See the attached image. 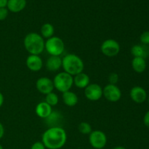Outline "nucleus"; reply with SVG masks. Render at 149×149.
<instances>
[{
    "instance_id": "20e7f679",
    "label": "nucleus",
    "mask_w": 149,
    "mask_h": 149,
    "mask_svg": "<svg viewBox=\"0 0 149 149\" xmlns=\"http://www.w3.org/2000/svg\"><path fill=\"white\" fill-rule=\"evenodd\" d=\"M52 81L54 87L62 93L69 91L74 85V77L65 71L58 73Z\"/></svg>"
},
{
    "instance_id": "dca6fc26",
    "label": "nucleus",
    "mask_w": 149,
    "mask_h": 149,
    "mask_svg": "<svg viewBox=\"0 0 149 149\" xmlns=\"http://www.w3.org/2000/svg\"><path fill=\"white\" fill-rule=\"evenodd\" d=\"M90 77L85 73H80L74 77V84L79 89H85L90 84Z\"/></svg>"
},
{
    "instance_id": "0eeeda50",
    "label": "nucleus",
    "mask_w": 149,
    "mask_h": 149,
    "mask_svg": "<svg viewBox=\"0 0 149 149\" xmlns=\"http://www.w3.org/2000/svg\"><path fill=\"white\" fill-rule=\"evenodd\" d=\"M89 143L95 149L104 148L107 143V136L101 130H93L89 135Z\"/></svg>"
},
{
    "instance_id": "393cba45",
    "label": "nucleus",
    "mask_w": 149,
    "mask_h": 149,
    "mask_svg": "<svg viewBox=\"0 0 149 149\" xmlns=\"http://www.w3.org/2000/svg\"><path fill=\"white\" fill-rule=\"evenodd\" d=\"M119 81V75L116 73H111L109 76V84H116Z\"/></svg>"
},
{
    "instance_id": "a878e982",
    "label": "nucleus",
    "mask_w": 149,
    "mask_h": 149,
    "mask_svg": "<svg viewBox=\"0 0 149 149\" xmlns=\"http://www.w3.org/2000/svg\"><path fill=\"white\" fill-rule=\"evenodd\" d=\"M9 10H7V7L4 8H0V21L4 20L8 16Z\"/></svg>"
},
{
    "instance_id": "423d86ee",
    "label": "nucleus",
    "mask_w": 149,
    "mask_h": 149,
    "mask_svg": "<svg viewBox=\"0 0 149 149\" xmlns=\"http://www.w3.org/2000/svg\"><path fill=\"white\" fill-rule=\"evenodd\" d=\"M121 49L120 45L117 41L113 39L105 40L100 46L101 52L106 57L113 58L119 53Z\"/></svg>"
},
{
    "instance_id": "2eb2a0df",
    "label": "nucleus",
    "mask_w": 149,
    "mask_h": 149,
    "mask_svg": "<svg viewBox=\"0 0 149 149\" xmlns=\"http://www.w3.org/2000/svg\"><path fill=\"white\" fill-rule=\"evenodd\" d=\"M26 0H8L7 8L12 13H20L26 7Z\"/></svg>"
},
{
    "instance_id": "6ab92c4d",
    "label": "nucleus",
    "mask_w": 149,
    "mask_h": 149,
    "mask_svg": "<svg viewBox=\"0 0 149 149\" xmlns=\"http://www.w3.org/2000/svg\"><path fill=\"white\" fill-rule=\"evenodd\" d=\"M132 67L137 73H143L146 68V59L143 58H134L132 61Z\"/></svg>"
},
{
    "instance_id": "a211bd4d",
    "label": "nucleus",
    "mask_w": 149,
    "mask_h": 149,
    "mask_svg": "<svg viewBox=\"0 0 149 149\" xmlns=\"http://www.w3.org/2000/svg\"><path fill=\"white\" fill-rule=\"evenodd\" d=\"M63 103L68 107L75 106L78 103V96L72 91H67L63 93L62 95Z\"/></svg>"
},
{
    "instance_id": "7ed1b4c3",
    "label": "nucleus",
    "mask_w": 149,
    "mask_h": 149,
    "mask_svg": "<svg viewBox=\"0 0 149 149\" xmlns=\"http://www.w3.org/2000/svg\"><path fill=\"white\" fill-rule=\"evenodd\" d=\"M62 67L63 71L74 77L83 72L84 64L80 57L75 54L70 53L62 58Z\"/></svg>"
},
{
    "instance_id": "c85d7f7f",
    "label": "nucleus",
    "mask_w": 149,
    "mask_h": 149,
    "mask_svg": "<svg viewBox=\"0 0 149 149\" xmlns=\"http://www.w3.org/2000/svg\"><path fill=\"white\" fill-rule=\"evenodd\" d=\"M4 127L2 124L0 122V140L4 137Z\"/></svg>"
},
{
    "instance_id": "b1692460",
    "label": "nucleus",
    "mask_w": 149,
    "mask_h": 149,
    "mask_svg": "<svg viewBox=\"0 0 149 149\" xmlns=\"http://www.w3.org/2000/svg\"><path fill=\"white\" fill-rule=\"evenodd\" d=\"M60 116H61V115L58 113H56V112H52V113L49 115V117L47 118L46 119H47L50 123H55V122L59 120Z\"/></svg>"
},
{
    "instance_id": "f3484780",
    "label": "nucleus",
    "mask_w": 149,
    "mask_h": 149,
    "mask_svg": "<svg viewBox=\"0 0 149 149\" xmlns=\"http://www.w3.org/2000/svg\"><path fill=\"white\" fill-rule=\"evenodd\" d=\"M131 54L134 58H143L146 59L149 55V48L147 45H134L131 48Z\"/></svg>"
},
{
    "instance_id": "2f4dec72",
    "label": "nucleus",
    "mask_w": 149,
    "mask_h": 149,
    "mask_svg": "<svg viewBox=\"0 0 149 149\" xmlns=\"http://www.w3.org/2000/svg\"><path fill=\"white\" fill-rule=\"evenodd\" d=\"M112 149H127V148H125V147H124V146H118L113 147V148H112Z\"/></svg>"
},
{
    "instance_id": "f704fd0d",
    "label": "nucleus",
    "mask_w": 149,
    "mask_h": 149,
    "mask_svg": "<svg viewBox=\"0 0 149 149\" xmlns=\"http://www.w3.org/2000/svg\"><path fill=\"white\" fill-rule=\"evenodd\" d=\"M101 149H104V148H101Z\"/></svg>"
},
{
    "instance_id": "5701e85b",
    "label": "nucleus",
    "mask_w": 149,
    "mask_h": 149,
    "mask_svg": "<svg viewBox=\"0 0 149 149\" xmlns=\"http://www.w3.org/2000/svg\"><path fill=\"white\" fill-rule=\"evenodd\" d=\"M141 43L143 45H149V31H145L141 35Z\"/></svg>"
},
{
    "instance_id": "39448f33",
    "label": "nucleus",
    "mask_w": 149,
    "mask_h": 149,
    "mask_svg": "<svg viewBox=\"0 0 149 149\" xmlns=\"http://www.w3.org/2000/svg\"><path fill=\"white\" fill-rule=\"evenodd\" d=\"M45 49L50 56H61L65 49V44L61 38L53 36L46 40Z\"/></svg>"
},
{
    "instance_id": "ddd939ff",
    "label": "nucleus",
    "mask_w": 149,
    "mask_h": 149,
    "mask_svg": "<svg viewBox=\"0 0 149 149\" xmlns=\"http://www.w3.org/2000/svg\"><path fill=\"white\" fill-rule=\"evenodd\" d=\"M35 112L39 117L42 118V119H47L52 113V106L47 104L45 101L40 102L36 105Z\"/></svg>"
},
{
    "instance_id": "7c9ffc66",
    "label": "nucleus",
    "mask_w": 149,
    "mask_h": 149,
    "mask_svg": "<svg viewBox=\"0 0 149 149\" xmlns=\"http://www.w3.org/2000/svg\"><path fill=\"white\" fill-rule=\"evenodd\" d=\"M4 95H3L2 93L0 92V108L3 106V104H4Z\"/></svg>"
},
{
    "instance_id": "c756f323",
    "label": "nucleus",
    "mask_w": 149,
    "mask_h": 149,
    "mask_svg": "<svg viewBox=\"0 0 149 149\" xmlns=\"http://www.w3.org/2000/svg\"><path fill=\"white\" fill-rule=\"evenodd\" d=\"M7 1H8V0H0V8L7 7Z\"/></svg>"
},
{
    "instance_id": "aec40b11",
    "label": "nucleus",
    "mask_w": 149,
    "mask_h": 149,
    "mask_svg": "<svg viewBox=\"0 0 149 149\" xmlns=\"http://www.w3.org/2000/svg\"><path fill=\"white\" fill-rule=\"evenodd\" d=\"M41 36L44 39H49V38L53 36L54 33H55V29L51 23H46L43 24L41 27Z\"/></svg>"
},
{
    "instance_id": "f8f14e48",
    "label": "nucleus",
    "mask_w": 149,
    "mask_h": 149,
    "mask_svg": "<svg viewBox=\"0 0 149 149\" xmlns=\"http://www.w3.org/2000/svg\"><path fill=\"white\" fill-rule=\"evenodd\" d=\"M130 98L136 103H143L146 100L147 93L143 87L135 86L131 89L130 92Z\"/></svg>"
},
{
    "instance_id": "6e6552de",
    "label": "nucleus",
    "mask_w": 149,
    "mask_h": 149,
    "mask_svg": "<svg viewBox=\"0 0 149 149\" xmlns=\"http://www.w3.org/2000/svg\"><path fill=\"white\" fill-rule=\"evenodd\" d=\"M103 96L108 101L115 103L122 97V91L116 84H108L103 89Z\"/></svg>"
},
{
    "instance_id": "bb28decb",
    "label": "nucleus",
    "mask_w": 149,
    "mask_h": 149,
    "mask_svg": "<svg viewBox=\"0 0 149 149\" xmlns=\"http://www.w3.org/2000/svg\"><path fill=\"white\" fill-rule=\"evenodd\" d=\"M31 149H46L45 145L43 144V143L42 141H37V142H35L34 143L32 144Z\"/></svg>"
},
{
    "instance_id": "9d476101",
    "label": "nucleus",
    "mask_w": 149,
    "mask_h": 149,
    "mask_svg": "<svg viewBox=\"0 0 149 149\" xmlns=\"http://www.w3.org/2000/svg\"><path fill=\"white\" fill-rule=\"evenodd\" d=\"M36 87L38 91L43 95H47L52 93L54 87L53 81L48 77H40L36 82Z\"/></svg>"
},
{
    "instance_id": "473e14b6",
    "label": "nucleus",
    "mask_w": 149,
    "mask_h": 149,
    "mask_svg": "<svg viewBox=\"0 0 149 149\" xmlns=\"http://www.w3.org/2000/svg\"><path fill=\"white\" fill-rule=\"evenodd\" d=\"M0 149H4V148H3V146L1 145V144H0Z\"/></svg>"
},
{
    "instance_id": "1a4fd4ad",
    "label": "nucleus",
    "mask_w": 149,
    "mask_h": 149,
    "mask_svg": "<svg viewBox=\"0 0 149 149\" xmlns=\"http://www.w3.org/2000/svg\"><path fill=\"white\" fill-rule=\"evenodd\" d=\"M84 95L90 101H97L103 97V88L95 83L90 84L84 89Z\"/></svg>"
},
{
    "instance_id": "412c9836",
    "label": "nucleus",
    "mask_w": 149,
    "mask_h": 149,
    "mask_svg": "<svg viewBox=\"0 0 149 149\" xmlns=\"http://www.w3.org/2000/svg\"><path fill=\"white\" fill-rule=\"evenodd\" d=\"M45 102L50 106H52H52H55L58 104V102H59V97H58V95L56 93L52 92V93L46 95Z\"/></svg>"
},
{
    "instance_id": "72a5a7b5",
    "label": "nucleus",
    "mask_w": 149,
    "mask_h": 149,
    "mask_svg": "<svg viewBox=\"0 0 149 149\" xmlns=\"http://www.w3.org/2000/svg\"><path fill=\"white\" fill-rule=\"evenodd\" d=\"M147 98H148V104H149V96L148 97H147Z\"/></svg>"
},
{
    "instance_id": "f257e3e1",
    "label": "nucleus",
    "mask_w": 149,
    "mask_h": 149,
    "mask_svg": "<svg viewBox=\"0 0 149 149\" xmlns=\"http://www.w3.org/2000/svg\"><path fill=\"white\" fill-rule=\"evenodd\" d=\"M66 141V132L61 127H51L42 134V142L47 149H61Z\"/></svg>"
},
{
    "instance_id": "cd10ccee",
    "label": "nucleus",
    "mask_w": 149,
    "mask_h": 149,
    "mask_svg": "<svg viewBox=\"0 0 149 149\" xmlns=\"http://www.w3.org/2000/svg\"><path fill=\"white\" fill-rule=\"evenodd\" d=\"M143 123L146 127L149 128V111L146 113L145 116L143 117Z\"/></svg>"
},
{
    "instance_id": "4468645a",
    "label": "nucleus",
    "mask_w": 149,
    "mask_h": 149,
    "mask_svg": "<svg viewBox=\"0 0 149 149\" xmlns=\"http://www.w3.org/2000/svg\"><path fill=\"white\" fill-rule=\"evenodd\" d=\"M62 67V58L61 56H49L46 61V68L49 71H58Z\"/></svg>"
},
{
    "instance_id": "4be33fe9",
    "label": "nucleus",
    "mask_w": 149,
    "mask_h": 149,
    "mask_svg": "<svg viewBox=\"0 0 149 149\" xmlns=\"http://www.w3.org/2000/svg\"><path fill=\"white\" fill-rule=\"evenodd\" d=\"M78 130L83 135H90L93 131V129L90 124H89L88 122H82L79 125Z\"/></svg>"
},
{
    "instance_id": "f03ea898",
    "label": "nucleus",
    "mask_w": 149,
    "mask_h": 149,
    "mask_svg": "<svg viewBox=\"0 0 149 149\" xmlns=\"http://www.w3.org/2000/svg\"><path fill=\"white\" fill-rule=\"evenodd\" d=\"M25 49L30 55H39L45 50V39L36 32L29 33L23 40Z\"/></svg>"
},
{
    "instance_id": "9b49d317",
    "label": "nucleus",
    "mask_w": 149,
    "mask_h": 149,
    "mask_svg": "<svg viewBox=\"0 0 149 149\" xmlns=\"http://www.w3.org/2000/svg\"><path fill=\"white\" fill-rule=\"evenodd\" d=\"M26 64L30 71L37 72L43 67V61L39 55H29L26 58Z\"/></svg>"
}]
</instances>
